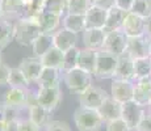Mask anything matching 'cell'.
Instances as JSON below:
<instances>
[{
    "label": "cell",
    "instance_id": "cell-1",
    "mask_svg": "<svg viewBox=\"0 0 151 131\" xmlns=\"http://www.w3.org/2000/svg\"><path fill=\"white\" fill-rule=\"evenodd\" d=\"M41 33L37 17H22L14 22V39L21 46H32Z\"/></svg>",
    "mask_w": 151,
    "mask_h": 131
},
{
    "label": "cell",
    "instance_id": "cell-2",
    "mask_svg": "<svg viewBox=\"0 0 151 131\" xmlns=\"http://www.w3.org/2000/svg\"><path fill=\"white\" fill-rule=\"evenodd\" d=\"M74 121L79 131H100L104 125V119L99 110L78 107L74 113Z\"/></svg>",
    "mask_w": 151,
    "mask_h": 131
},
{
    "label": "cell",
    "instance_id": "cell-3",
    "mask_svg": "<svg viewBox=\"0 0 151 131\" xmlns=\"http://www.w3.org/2000/svg\"><path fill=\"white\" fill-rule=\"evenodd\" d=\"M63 81L70 92L80 94L92 85V74L76 67L67 72H63Z\"/></svg>",
    "mask_w": 151,
    "mask_h": 131
},
{
    "label": "cell",
    "instance_id": "cell-4",
    "mask_svg": "<svg viewBox=\"0 0 151 131\" xmlns=\"http://www.w3.org/2000/svg\"><path fill=\"white\" fill-rule=\"evenodd\" d=\"M117 55H113L105 50H99L93 76L96 79H113L116 68H117Z\"/></svg>",
    "mask_w": 151,
    "mask_h": 131
},
{
    "label": "cell",
    "instance_id": "cell-5",
    "mask_svg": "<svg viewBox=\"0 0 151 131\" xmlns=\"http://www.w3.org/2000/svg\"><path fill=\"white\" fill-rule=\"evenodd\" d=\"M125 52L129 54L133 59L151 57V37L147 33L142 36L127 37V46Z\"/></svg>",
    "mask_w": 151,
    "mask_h": 131
},
{
    "label": "cell",
    "instance_id": "cell-6",
    "mask_svg": "<svg viewBox=\"0 0 151 131\" xmlns=\"http://www.w3.org/2000/svg\"><path fill=\"white\" fill-rule=\"evenodd\" d=\"M146 113V106H142L134 100L122 104V115L121 118L127 123L132 131H137L142 118Z\"/></svg>",
    "mask_w": 151,
    "mask_h": 131
},
{
    "label": "cell",
    "instance_id": "cell-7",
    "mask_svg": "<svg viewBox=\"0 0 151 131\" xmlns=\"http://www.w3.org/2000/svg\"><path fill=\"white\" fill-rule=\"evenodd\" d=\"M106 97H108V94L103 88L92 84L91 87H88L83 93L79 94V104L82 107L97 110L106 100Z\"/></svg>",
    "mask_w": 151,
    "mask_h": 131
},
{
    "label": "cell",
    "instance_id": "cell-8",
    "mask_svg": "<svg viewBox=\"0 0 151 131\" xmlns=\"http://www.w3.org/2000/svg\"><path fill=\"white\" fill-rule=\"evenodd\" d=\"M37 97H38V104L51 113L59 104L60 98H62V93H60L59 85L40 87L37 91Z\"/></svg>",
    "mask_w": 151,
    "mask_h": 131
},
{
    "label": "cell",
    "instance_id": "cell-9",
    "mask_svg": "<svg viewBox=\"0 0 151 131\" xmlns=\"http://www.w3.org/2000/svg\"><path fill=\"white\" fill-rule=\"evenodd\" d=\"M126 46H127V36L120 29V30L106 33L105 42H104V46L101 50H105L110 52V54L120 57L121 54H124L126 51Z\"/></svg>",
    "mask_w": 151,
    "mask_h": 131
},
{
    "label": "cell",
    "instance_id": "cell-10",
    "mask_svg": "<svg viewBox=\"0 0 151 131\" xmlns=\"http://www.w3.org/2000/svg\"><path fill=\"white\" fill-rule=\"evenodd\" d=\"M121 30L127 37L142 36V34L147 33V20L133 12H127Z\"/></svg>",
    "mask_w": 151,
    "mask_h": 131
},
{
    "label": "cell",
    "instance_id": "cell-11",
    "mask_svg": "<svg viewBox=\"0 0 151 131\" xmlns=\"http://www.w3.org/2000/svg\"><path fill=\"white\" fill-rule=\"evenodd\" d=\"M135 79L134 74V59L129 54L124 52L118 57L117 68H116L113 80H126L133 81Z\"/></svg>",
    "mask_w": 151,
    "mask_h": 131
},
{
    "label": "cell",
    "instance_id": "cell-12",
    "mask_svg": "<svg viewBox=\"0 0 151 131\" xmlns=\"http://www.w3.org/2000/svg\"><path fill=\"white\" fill-rule=\"evenodd\" d=\"M110 92L112 97L121 104L132 101L134 94V83L126 80H113Z\"/></svg>",
    "mask_w": 151,
    "mask_h": 131
},
{
    "label": "cell",
    "instance_id": "cell-13",
    "mask_svg": "<svg viewBox=\"0 0 151 131\" xmlns=\"http://www.w3.org/2000/svg\"><path fill=\"white\" fill-rule=\"evenodd\" d=\"M19 67L30 83H37L43 68V64L38 57H28L20 62Z\"/></svg>",
    "mask_w": 151,
    "mask_h": 131
},
{
    "label": "cell",
    "instance_id": "cell-14",
    "mask_svg": "<svg viewBox=\"0 0 151 131\" xmlns=\"http://www.w3.org/2000/svg\"><path fill=\"white\" fill-rule=\"evenodd\" d=\"M133 100L139 105H142V106L149 105L151 100V75L135 80Z\"/></svg>",
    "mask_w": 151,
    "mask_h": 131
},
{
    "label": "cell",
    "instance_id": "cell-15",
    "mask_svg": "<svg viewBox=\"0 0 151 131\" xmlns=\"http://www.w3.org/2000/svg\"><path fill=\"white\" fill-rule=\"evenodd\" d=\"M1 7L4 19L11 21L28 16V9L22 0H1Z\"/></svg>",
    "mask_w": 151,
    "mask_h": 131
},
{
    "label": "cell",
    "instance_id": "cell-16",
    "mask_svg": "<svg viewBox=\"0 0 151 131\" xmlns=\"http://www.w3.org/2000/svg\"><path fill=\"white\" fill-rule=\"evenodd\" d=\"M106 38V31L104 29H86L83 31V42L84 47L92 50H101Z\"/></svg>",
    "mask_w": 151,
    "mask_h": 131
},
{
    "label": "cell",
    "instance_id": "cell-17",
    "mask_svg": "<svg viewBox=\"0 0 151 131\" xmlns=\"http://www.w3.org/2000/svg\"><path fill=\"white\" fill-rule=\"evenodd\" d=\"M106 14L108 11L103 9L100 7L92 4L89 7V9L84 14V19H86V29H104L106 21Z\"/></svg>",
    "mask_w": 151,
    "mask_h": 131
},
{
    "label": "cell",
    "instance_id": "cell-18",
    "mask_svg": "<svg viewBox=\"0 0 151 131\" xmlns=\"http://www.w3.org/2000/svg\"><path fill=\"white\" fill-rule=\"evenodd\" d=\"M97 110L100 113V115L103 117L104 122L106 123V122H110L113 119L121 118V115H122V104L116 101L112 96L110 97L108 96L106 100L104 101L103 105Z\"/></svg>",
    "mask_w": 151,
    "mask_h": 131
},
{
    "label": "cell",
    "instance_id": "cell-19",
    "mask_svg": "<svg viewBox=\"0 0 151 131\" xmlns=\"http://www.w3.org/2000/svg\"><path fill=\"white\" fill-rule=\"evenodd\" d=\"M27 98H28V89L11 87L4 94V104L7 106L14 107L17 110H22L24 107H27Z\"/></svg>",
    "mask_w": 151,
    "mask_h": 131
},
{
    "label": "cell",
    "instance_id": "cell-20",
    "mask_svg": "<svg viewBox=\"0 0 151 131\" xmlns=\"http://www.w3.org/2000/svg\"><path fill=\"white\" fill-rule=\"evenodd\" d=\"M76 41H78V34L72 33L65 28L58 29L54 33V46L58 47L63 52L70 50L72 47H76Z\"/></svg>",
    "mask_w": 151,
    "mask_h": 131
},
{
    "label": "cell",
    "instance_id": "cell-21",
    "mask_svg": "<svg viewBox=\"0 0 151 131\" xmlns=\"http://www.w3.org/2000/svg\"><path fill=\"white\" fill-rule=\"evenodd\" d=\"M126 11L121 9L118 7H113L108 11V14H106V21H105V26H104V30L106 33H110V31L114 30H120L122 28L124 20L126 17Z\"/></svg>",
    "mask_w": 151,
    "mask_h": 131
},
{
    "label": "cell",
    "instance_id": "cell-22",
    "mask_svg": "<svg viewBox=\"0 0 151 131\" xmlns=\"http://www.w3.org/2000/svg\"><path fill=\"white\" fill-rule=\"evenodd\" d=\"M60 19H62L60 16L49 11H43L37 16V21L43 33H55L60 24Z\"/></svg>",
    "mask_w": 151,
    "mask_h": 131
},
{
    "label": "cell",
    "instance_id": "cell-23",
    "mask_svg": "<svg viewBox=\"0 0 151 131\" xmlns=\"http://www.w3.org/2000/svg\"><path fill=\"white\" fill-rule=\"evenodd\" d=\"M96 60H97V51L92 50V49H80L79 54V62H78V67L84 69V71L89 72L93 75L95 68H96Z\"/></svg>",
    "mask_w": 151,
    "mask_h": 131
},
{
    "label": "cell",
    "instance_id": "cell-24",
    "mask_svg": "<svg viewBox=\"0 0 151 131\" xmlns=\"http://www.w3.org/2000/svg\"><path fill=\"white\" fill-rule=\"evenodd\" d=\"M54 46V33H42L37 37V39L33 42L32 49H33L34 57L41 58L45 52H47Z\"/></svg>",
    "mask_w": 151,
    "mask_h": 131
},
{
    "label": "cell",
    "instance_id": "cell-25",
    "mask_svg": "<svg viewBox=\"0 0 151 131\" xmlns=\"http://www.w3.org/2000/svg\"><path fill=\"white\" fill-rule=\"evenodd\" d=\"M63 55H65V52L62 50H59L58 47L53 46V47H51L47 52H45L40 59H41L43 67H51V68H57V69H60V71H62Z\"/></svg>",
    "mask_w": 151,
    "mask_h": 131
},
{
    "label": "cell",
    "instance_id": "cell-26",
    "mask_svg": "<svg viewBox=\"0 0 151 131\" xmlns=\"http://www.w3.org/2000/svg\"><path fill=\"white\" fill-rule=\"evenodd\" d=\"M62 24H63L62 28L67 29V30L72 31V33H75V34L83 33V31L86 30V19H84V14L67 13L63 17Z\"/></svg>",
    "mask_w": 151,
    "mask_h": 131
},
{
    "label": "cell",
    "instance_id": "cell-27",
    "mask_svg": "<svg viewBox=\"0 0 151 131\" xmlns=\"http://www.w3.org/2000/svg\"><path fill=\"white\" fill-rule=\"evenodd\" d=\"M60 69L51 68V67H43L41 75H40L37 84L38 87H54L59 85V76H60Z\"/></svg>",
    "mask_w": 151,
    "mask_h": 131
},
{
    "label": "cell",
    "instance_id": "cell-28",
    "mask_svg": "<svg viewBox=\"0 0 151 131\" xmlns=\"http://www.w3.org/2000/svg\"><path fill=\"white\" fill-rule=\"evenodd\" d=\"M14 39V22L11 20H0V50L5 49Z\"/></svg>",
    "mask_w": 151,
    "mask_h": 131
},
{
    "label": "cell",
    "instance_id": "cell-29",
    "mask_svg": "<svg viewBox=\"0 0 151 131\" xmlns=\"http://www.w3.org/2000/svg\"><path fill=\"white\" fill-rule=\"evenodd\" d=\"M49 113L45 107H42L41 105H34V106L29 107V119L33 122L36 126H38L40 129L49 123Z\"/></svg>",
    "mask_w": 151,
    "mask_h": 131
},
{
    "label": "cell",
    "instance_id": "cell-30",
    "mask_svg": "<svg viewBox=\"0 0 151 131\" xmlns=\"http://www.w3.org/2000/svg\"><path fill=\"white\" fill-rule=\"evenodd\" d=\"M9 87L13 88H22V89H29L30 88V81L27 79L24 72L20 69V67H14L11 71V77H9Z\"/></svg>",
    "mask_w": 151,
    "mask_h": 131
},
{
    "label": "cell",
    "instance_id": "cell-31",
    "mask_svg": "<svg viewBox=\"0 0 151 131\" xmlns=\"http://www.w3.org/2000/svg\"><path fill=\"white\" fill-rule=\"evenodd\" d=\"M134 74H135L134 80L150 76L151 75V57L134 59Z\"/></svg>",
    "mask_w": 151,
    "mask_h": 131
},
{
    "label": "cell",
    "instance_id": "cell-32",
    "mask_svg": "<svg viewBox=\"0 0 151 131\" xmlns=\"http://www.w3.org/2000/svg\"><path fill=\"white\" fill-rule=\"evenodd\" d=\"M79 54H80V49H78V47H72L70 50L65 51L62 72H67L72 68H76L78 62H79Z\"/></svg>",
    "mask_w": 151,
    "mask_h": 131
},
{
    "label": "cell",
    "instance_id": "cell-33",
    "mask_svg": "<svg viewBox=\"0 0 151 131\" xmlns=\"http://www.w3.org/2000/svg\"><path fill=\"white\" fill-rule=\"evenodd\" d=\"M130 12L138 14L143 19H151V0H134Z\"/></svg>",
    "mask_w": 151,
    "mask_h": 131
},
{
    "label": "cell",
    "instance_id": "cell-34",
    "mask_svg": "<svg viewBox=\"0 0 151 131\" xmlns=\"http://www.w3.org/2000/svg\"><path fill=\"white\" fill-rule=\"evenodd\" d=\"M91 5V0H67V13L86 14Z\"/></svg>",
    "mask_w": 151,
    "mask_h": 131
},
{
    "label": "cell",
    "instance_id": "cell-35",
    "mask_svg": "<svg viewBox=\"0 0 151 131\" xmlns=\"http://www.w3.org/2000/svg\"><path fill=\"white\" fill-rule=\"evenodd\" d=\"M45 11L53 12L62 17L65 11H67V0H47Z\"/></svg>",
    "mask_w": 151,
    "mask_h": 131
},
{
    "label": "cell",
    "instance_id": "cell-36",
    "mask_svg": "<svg viewBox=\"0 0 151 131\" xmlns=\"http://www.w3.org/2000/svg\"><path fill=\"white\" fill-rule=\"evenodd\" d=\"M106 131H132L127 123L122 118L113 119L110 122H106Z\"/></svg>",
    "mask_w": 151,
    "mask_h": 131
},
{
    "label": "cell",
    "instance_id": "cell-37",
    "mask_svg": "<svg viewBox=\"0 0 151 131\" xmlns=\"http://www.w3.org/2000/svg\"><path fill=\"white\" fill-rule=\"evenodd\" d=\"M46 131H71V129L63 121H50L46 125Z\"/></svg>",
    "mask_w": 151,
    "mask_h": 131
},
{
    "label": "cell",
    "instance_id": "cell-38",
    "mask_svg": "<svg viewBox=\"0 0 151 131\" xmlns=\"http://www.w3.org/2000/svg\"><path fill=\"white\" fill-rule=\"evenodd\" d=\"M11 71H12L11 67H8L4 63H0V87H4L9 83Z\"/></svg>",
    "mask_w": 151,
    "mask_h": 131
},
{
    "label": "cell",
    "instance_id": "cell-39",
    "mask_svg": "<svg viewBox=\"0 0 151 131\" xmlns=\"http://www.w3.org/2000/svg\"><path fill=\"white\" fill-rule=\"evenodd\" d=\"M38 126H36V125L33 123V122L30 121V119H20L19 122V131H40Z\"/></svg>",
    "mask_w": 151,
    "mask_h": 131
},
{
    "label": "cell",
    "instance_id": "cell-40",
    "mask_svg": "<svg viewBox=\"0 0 151 131\" xmlns=\"http://www.w3.org/2000/svg\"><path fill=\"white\" fill-rule=\"evenodd\" d=\"M137 131H151V113L146 109L143 118H142L141 123H139Z\"/></svg>",
    "mask_w": 151,
    "mask_h": 131
},
{
    "label": "cell",
    "instance_id": "cell-41",
    "mask_svg": "<svg viewBox=\"0 0 151 131\" xmlns=\"http://www.w3.org/2000/svg\"><path fill=\"white\" fill-rule=\"evenodd\" d=\"M91 3L96 7H100L105 11H109L110 8H113L116 5L114 0H91Z\"/></svg>",
    "mask_w": 151,
    "mask_h": 131
},
{
    "label": "cell",
    "instance_id": "cell-42",
    "mask_svg": "<svg viewBox=\"0 0 151 131\" xmlns=\"http://www.w3.org/2000/svg\"><path fill=\"white\" fill-rule=\"evenodd\" d=\"M114 1H116V7L121 8V9L126 11V12H130L134 0H114Z\"/></svg>",
    "mask_w": 151,
    "mask_h": 131
},
{
    "label": "cell",
    "instance_id": "cell-43",
    "mask_svg": "<svg viewBox=\"0 0 151 131\" xmlns=\"http://www.w3.org/2000/svg\"><path fill=\"white\" fill-rule=\"evenodd\" d=\"M19 122H20V118L7 122V131H19Z\"/></svg>",
    "mask_w": 151,
    "mask_h": 131
},
{
    "label": "cell",
    "instance_id": "cell-44",
    "mask_svg": "<svg viewBox=\"0 0 151 131\" xmlns=\"http://www.w3.org/2000/svg\"><path fill=\"white\" fill-rule=\"evenodd\" d=\"M0 131H7V121L3 118L1 107H0Z\"/></svg>",
    "mask_w": 151,
    "mask_h": 131
},
{
    "label": "cell",
    "instance_id": "cell-45",
    "mask_svg": "<svg viewBox=\"0 0 151 131\" xmlns=\"http://www.w3.org/2000/svg\"><path fill=\"white\" fill-rule=\"evenodd\" d=\"M147 34L151 37V19L147 20Z\"/></svg>",
    "mask_w": 151,
    "mask_h": 131
},
{
    "label": "cell",
    "instance_id": "cell-46",
    "mask_svg": "<svg viewBox=\"0 0 151 131\" xmlns=\"http://www.w3.org/2000/svg\"><path fill=\"white\" fill-rule=\"evenodd\" d=\"M4 19V13H3V7H1V0H0V20Z\"/></svg>",
    "mask_w": 151,
    "mask_h": 131
},
{
    "label": "cell",
    "instance_id": "cell-47",
    "mask_svg": "<svg viewBox=\"0 0 151 131\" xmlns=\"http://www.w3.org/2000/svg\"><path fill=\"white\" fill-rule=\"evenodd\" d=\"M146 107H147V110H149V112L151 113V100H150V102H149V105H147Z\"/></svg>",
    "mask_w": 151,
    "mask_h": 131
},
{
    "label": "cell",
    "instance_id": "cell-48",
    "mask_svg": "<svg viewBox=\"0 0 151 131\" xmlns=\"http://www.w3.org/2000/svg\"><path fill=\"white\" fill-rule=\"evenodd\" d=\"M0 63H1V50H0Z\"/></svg>",
    "mask_w": 151,
    "mask_h": 131
}]
</instances>
